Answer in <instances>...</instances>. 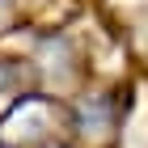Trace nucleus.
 <instances>
[{
	"instance_id": "1",
	"label": "nucleus",
	"mask_w": 148,
	"mask_h": 148,
	"mask_svg": "<svg viewBox=\"0 0 148 148\" xmlns=\"http://www.w3.org/2000/svg\"><path fill=\"white\" fill-rule=\"evenodd\" d=\"M47 119H51V106L47 102H38V97H25L17 110L4 119V140H34V136H42V127H47Z\"/></svg>"
},
{
	"instance_id": "2",
	"label": "nucleus",
	"mask_w": 148,
	"mask_h": 148,
	"mask_svg": "<svg viewBox=\"0 0 148 148\" xmlns=\"http://www.w3.org/2000/svg\"><path fill=\"white\" fill-rule=\"evenodd\" d=\"M21 4H25V0H0V25H4V21H13V17L21 13Z\"/></svg>"
}]
</instances>
